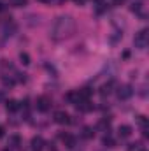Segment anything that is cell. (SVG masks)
Listing matches in <instances>:
<instances>
[{
    "instance_id": "cell-1",
    "label": "cell",
    "mask_w": 149,
    "mask_h": 151,
    "mask_svg": "<svg viewBox=\"0 0 149 151\" xmlns=\"http://www.w3.org/2000/svg\"><path fill=\"white\" fill-rule=\"evenodd\" d=\"M75 30V21L72 16H58L51 27V39L53 40H63L70 37Z\"/></svg>"
},
{
    "instance_id": "cell-2",
    "label": "cell",
    "mask_w": 149,
    "mask_h": 151,
    "mask_svg": "<svg viewBox=\"0 0 149 151\" xmlns=\"http://www.w3.org/2000/svg\"><path fill=\"white\" fill-rule=\"evenodd\" d=\"M148 42H149L148 28H142L140 32H137V34H135V37H133V44H135V47H139V49H146Z\"/></svg>"
},
{
    "instance_id": "cell-3",
    "label": "cell",
    "mask_w": 149,
    "mask_h": 151,
    "mask_svg": "<svg viewBox=\"0 0 149 151\" xmlns=\"http://www.w3.org/2000/svg\"><path fill=\"white\" fill-rule=\"evenodd\" d=\"M116 93H117V99H119V100H128V99L133 95V88H132L130 84H121Z\"/></svg>"
},
{
    "instance_id": "cell-4",
    "label": "cell",
    "mask_w": 149,
    "mask_h": 151,
    "mask_svg": "<svg viewBox=\"0 0 149 151\" xmlns=\"http://www.w3.org/2000/svg\"><path fill=\"white\" fill-rule=\"evenodd\" d=\"M35 106H37L39 113H47V111L51 109V100H49L47 97L42 95V97H39L37 99V104H35Z\"/></svg>"
},
{
    "instance_id": "cell-5",
    "label": "cell",
    "mask_w": 149,
    "mask_h": 151,
    "mask_svg": "<svg viewBox=\"0 0 149 151\" xmlns=\"http://www.w3.org/2000/svg\"><path fill=\"white\" fill-rule=\"evenodd\" d=\"M53 119L58 125H69L70 123V116H69V113H65V111H56L54 116H53Z\"/></svg>"
},
{
    "instance_id": "cell-6",
    "label": "cell",
    "mask_w": 149,
    "mask_h": 151,
    "mask_svg": "<svg viewBox=\"0 0 149 151\" xmlns=\"http://www.w3.org/2000/svg\"><path fill=\"white\" fill-rule=\"evenodd\" d=\"M60 139H62V142L65 144V148H69V150H72L75 146V137L72 134H60Z\"/></svg>"
},
{
    "instance_id": "cell-7",
    "label": "cell",
    "mask_w": 149,
    "mask_h": 151,
    "mask_svg": "<svg viewBox=\"0 0 149 151\" xmlns=\"http://www.w3.org/2000/svg\"><path fill=\"white\" fill-rule=\"evenodd\" d=\"M132 132H133V130H132L130 125H121V127L117 128V135H119L121 139H128V137L132 135Z\"/></svg>"
},
{
    "instance_id": "cell-8",
    "label": "cell",
    "mask_w": 149,
    "mask_h": 151,
    "mask_svg": "<svg viewBox=\"0 0 149 151\" xmlns=\"http://www.w3.org/2000/svg\"><path fill=\"white\" fill-rule=\"evenodd\" d=\"M75 107H77L81 113H88V111L93 109V104H91L90 100H79V102L75 104Z\"/></svg>"
},
{
    "instance_id": "cell-9",
    "label": "cell",
    "mask_w": 149,
    "mask_h": 151,
    "mask_svg": "<svg viewBox=\"0 0 149 151\" xmlns=\"http://www.w3.org/2000/svg\"><path fill=\"white\" fill-rule=\"evenodd\" d=\"M30 144H32V148H34L35 151H40L42 148H44V144H46V141H44V139H42L40 135H35V137L32 139V142H30Z\"/></svg>"
},
{
    "instance_id": "cell-10",
    "label": "cell",
    "mask_w": 149,
    "mask_h": 151,
    "mask_svg": "<svg viewBox=\"0 0 149 151\" xmlns=\"http://www.w3.org/2000/svg\"><path fill=\"white\" fill-rule=\"evenodd\" d=\"M97 128H98V130H102V132H107V134H109V130H111V119L102 118V119L97 123Z\"/></svg>"
},
{
    "instance_id": "cell-11",
    "label": "cell",
    "mask_w": 149,
    "mask_h": 151,
    "mask_svg": "<svg viewBox=\"0 0 149 151\" xmlns=\"http://www.w3.org/2000/svg\"><path fill=\"white\" fill-rule=\"evenodd\" d=\"M21 144H23V141H21L19 135H11V137H9V148H11V150H18Z\"/></svg>"
},
{
    "instance_id": "cell-12",
    "label": "cell",
    "mask_w": 149,
    "mask_h": 151,
    "mask_svg": "<svg viewBox=\"0 0 149 151\" xmlns=\"http://www.w3.org/2000/svg\"><path fill=\"white\" fill-rule=\"evenodd\" d=\"M5 109H7V113H16L18 109H19V102L18 100H7L5 102Z\"/></svg>"
},
{
    "instance_id": "cell-13",
    "label": "cell",
    "mask_w": 149,
    "mask_h": 151,
    "mask_svg": "<svg viewBox=\"0 0 149 151\" xmlns=\"http://www.w3.org/2000/svg\"><path fill=\"white\" fill-rule=\"evenodd\" d=\"M112 86H114V81H109V83H105L102 88H100V95L102 97H109L112 91Z\"/></svg>"
},
{
    "instance_id": "cell-14",
    "label": "cell",
    "mask_w": 149,
    "mask_h": 151,
    "mask_svg": "<svg viewBox=\"0 0 149 151\" xmlns=\"http://www.w3.org/2000/svg\"><path fill=\"white\" fill-rule=\"evenodd\" d=\"M65 100H67V102H69V104H77V102H79V93H77V91H69V93H67V95H65Z\"/></svg>"
},
{
    "instance_id": "cell-15",
    "label": "cell",
    "mask_w": 149,
    "mask_h": 151,
    "mask_svg": "<svg viewBox=\"0 0 149 151\" xmlns=\"http://www.w3.org/2000/svg\"><path fill=\"white\" fill-rule=\"evenodd\" d=\"M102 144H104L105 148H116V139H114V137H111V135L107 134V135H104Z\"/></svg>"
},
{
    "instance_id": "cell-16",
    "label": "cell",
    "mask_w": 149,
    "mask_h": 151,
    "mask_svg": "<svg viewBox=\"0 0 149 151\" xmlns=\"http://www.w3.org/2000/svg\"><path fill=\"white\" fill-rule=\"evenodd\" d=\"M93 135H95V132H93L91 127H84V128H82V137H84V139H91Z\"/></svg>"
},
{
    "instance_id": "cell-17",
    "label": "cell",
    "mask_w": 149,
    "mask_h": 151,
    "mask_svg": "<svg viewBox=\"0 0 149 151\" xmlns=\"http://www.w3.org/2000/svg\"><path fill=\"white\" fill-rule=\"evenodd\" d=\"M2 84H4V86H9V88H12V86L16 84V81H14L12 77H5V76H4V77H2Z\"/></svg>"
},
{
    "instance_id": "cell-18",
    "label": "cell",
    "mask_w": 149,
    "mask_h": 151,
    "mask_svg": "<svg viewBox=\"0 0 149 151\" xmlns=\"http://www.w3.org/2000/svg\"><path fill=\"white\" fill-rule=\"evenodd\" d=\"M11 5L12 7H25V5H28V0H11Z\"/></svg>"
},
{
    "instance_id": "cell-19",
    "label": "cell",
    "mask_w": 149,
    "mask_h": 151,
    "mask_svg": "<svg viewBox=\"0 0 149 151\" xmlns=\"http://www.w3.org/2000/svg\"><path fill=\"white\" fill-rule=\"evenodd\" d=\"M19 60H21L23 65H28V63H30V56H28V53H21V55H19Z\"/></svg>"
},
{
    "instance_id": "cell-20",
    "label": "cell",
    "mask_w": 149,
    "mask_h": 151,
    "mask_svg": "<svg viewBox=\"0 0 149 151\" xmlns=\"http://www.w3.org/2000/svg\"><path fill=\"white\" fill-rule=\"evenodd\" d=\"M137 121L140 123V127H148V119H146V116H137Z\"/></svg>"
},
{
    "instance_id": "cell-21",
    "label": "cell",
    "mask_w": 149,
    "mask_h": 151,
    "mask_svg": "<svg viewBox=\"0 0 149 151\" xmlns=\"http://www.w3.org/2000/svg\"><path fill=\"white\" fill-rule=\"evenodd\" d=\"M130 11H132V12H140V4H133V5L130 7Z\"/></svg>"
},
{
    "instance_id": "cell-22",
    "label": "cell",
    "mask_w": 149,
    "mask_h": 151,
    "mask_svg": "<svg viewBox=\"0 0 149 151\" xmlns=\"http://www.w3.org/2000/svg\"><path fill=\"white\" fill-rule=\"evenodd\" d=\"M135 150H139V144H130L128 146V151H135Z\"/></svg>"
},
{
    "instance_id": "cell-23",
    "label": "cell",
    "mask_w": 149,
    "mask_h": 151,
    "mask_svg": "<svg viewBox=\"0 0 149 151\" xmlns=\"http://www.w3.org/2000/svg\"><path fill=\"white\" fill-rule=\"evenodd\" d=\"M4 135H5V128H4V127H0V139H2Z\"/></svg>"
},
{
    "instance_id": "cell-24",
    "label": "cell",
    "mask_w": 149,
    "mask_h": 151,
    "mask_svg": "<svg viewBox=\"0 0 149 151\" xmlns=\"http://www.w3.org/2000/svg\"><path fill=\"white\" fill-rule=\"evenodd\" d=\"M5 100V93L4 91H0V102H4Z\"/></svg>"
},
{
    "instance_id": "cell-25",
    "label": "cell",
    "mask_w": 149,
    "mask_h": 151,
    "mask_svg": "<svg viewBox=\"0 0 149 151\" xmlns=\"http://www.w3.org/2000/svg\"><path fill=\"white\" fill-rule=\"evenodd\" d=\"M112 2H114V4H116V5H121V4H123V2H125V0H112Z\"/></svg>"
},
{
    "instance_id": "cell-26",
    "label": "cell",
    "mask_w": 149,
    "mask_h": 151,
    "mask_svg": "<svg viewBox=\"0 0 149 151\" xmlns=\"http://www.w3.org/2000/svg\"><path fill=\"white\" fill-rule=\"evenodd\" d=\"M4 11H5V5H4V4H0V12H4Z\"/></svg>"
},
{
    "instance_id": "cell-27",
    "label": "cell",
    "mask_w": 149,
    "mask_h": 151,
    "mask_svg": "<svg viewBox=\"0 0 149 151\" xmlns=\"http://www.w3.org/2000/svg\"><path fill=\"white\" fill-rule=\"evenodd\" d=\"M39 2H42V4H49L51 0H39Z\"/></svg>"
},
{
    "instance_id": "cell-28",
    "label": "cell",
    "mask_w": 149,
    "mask_h": 151,
    "mask_svg": "<svg viewBox=\"0 0 149 151\" xmlns=\"http://www.w3.org/2000/svg\"><path fill=\"white\" fill-rule=\"evenodd\" d=\"M75 2H77V4H82V0H75Z\"/></svg>"
},
{
    "instance_id": "cell-29",
    "label": "cell",
    "mask_w": 149,
    "mask_h": 151,
    "mask_svg": "<svg viewBox=\"0 0 149 151\" xmlns=\"http://www.w3.org/2000/svg\"><path fill=\"white\" fill-rule=\"evenodd\" d=\"M2 151H11V150H2Z\"/></svg>"
},
{
    "instance_id": "cell-30",
    "label": "cell",
    "mask_w": 149,
    "mask_h": 151,
    "mask_svg": "<svg viewBox=\"0 0 149 151\" xmlns=\"http://www.w3.org/2000/svg\"><path fill=\"white\" fill-rule=\"evenodd\" d=\"M142 151H146V150H142Z\"/></svg>"
}]
</instances>
